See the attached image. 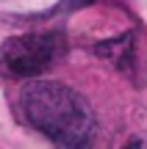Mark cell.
<instances>
[{"label": "cell", "mask_w": 147, "mask_h": 149, "mask_svg": "<svg viewBox=\"0 0 147 149\" xmlns=\"http://www.w3.org/2000/svg\"><path fill=\"white\" fill-rule=\"evenodd\" d=\"M64 53L58 33H28L3 42L0 47V74L6 77H39Z\"/></svg>", "instance_id": "obj_2"}, {"label": "cell", "mask_w": 147, "mask_h": 149, "mask_svg": "<svg viewBox=\"0 0 147 149\" xmlns=\"http://www.w3.org/2000/svg\"><path fill=\"white\" fill-rule=\"evenodd\" d=\"M20 108L33 130L58 146H83L92 141L94 113L89 102L70 86L56 80H36L22 88Z\"/></svg>", "instance_id": "obj_1"}, {"label": "cell", "mask_w": 147, "mask_h": 149, "mask_svg": "<svg viewBox=\"0 0 147 149\" xmlns=\"http://www.w3.org/2000/svg\"><path fill=\"white\" fill-rule=\"evenodd\" d=\"M94 53L108 58V61H114L122 69H128V66L133 64V36L125 33V36H120V39H111V42H106V44H97Z\"/></svg>", "instance_id": "obj_3"}]
</instances>
